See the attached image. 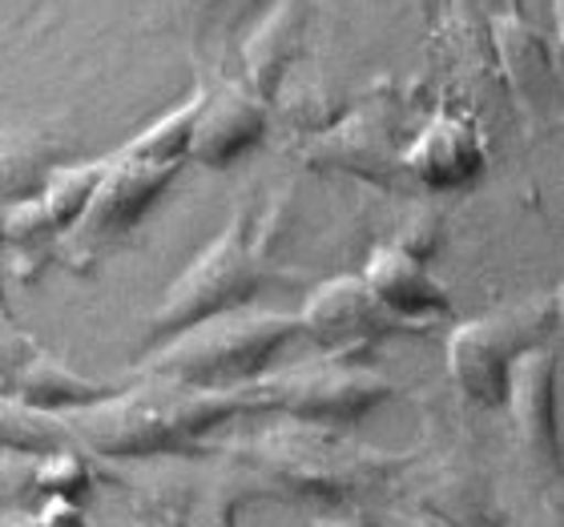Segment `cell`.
<instances>
[{
    "instance_id": "cell-1",
    "label": "cell",
    "mask_w": 564,
    "mask_h": 527,
    "mask_svg": "<svg viewBox=\"0 0 564 527\" xmlns=\"http://www.w3.org/2000/svg\"><path fill=\"white\" fill-rule=\"evenodd\" d=\"M254 391H198L170 378H153L133 391H113L109 398L82 410H65L61 422L89 443V451L109 459L145 455H194L218 427L250 403Z\"/></svg>"
},
{
    "instance_id": "cell-2",
    "label": "cell",
    "mask_w": 564,
    "mask_h": 527,
    "mask_svg": "<svg viewBox=\"0 0 564 527\" xmlns=\"http://www.w3.org/2000/svg\"><path fill=\"white\" fill-rule=\"evenodd\" d=\"M408 455H388L376 447L351 443L330 427H294V431H267L262 439L242 447V468L254 471V480L267 495L282 492L291 499H318L327 507H351L364 495L383 492Z\"/></svg>"
},
{
    "instance_id": "cell-3",
    "label": "cell",
    "mask_w": 564,
    "mask_h": 527,
    "mask_svg": "<svg viewBox=\"0 0 564 527\" xmlns=\"http://www.w3.org/2000/svg\"><path fill=\"white\" fill-rule=\"evenodd\" d=\"M299 334H303L299 315H271V310L242 306L165 339L145 359V371L182 387L242 391V383L267 375L274 354Z\"/></svg>"
},
{
    "instance_id": "cell-4",
    "label": "cell",
    "mask_w": 564,
    "mask_h": 527,
    "mask_svg": "<svg viewBox=\"0 0 564 527\" xmlns=\"http://www.w3.org/2000/svg\"><path fill=\"white\" fill-rule=\"evenodd\" d=\"M267 234L254 230L250 210H238L223 234L182 270V278L165 290L162 306L150 318V334L158 342L198 327L206 318L242 310L254 303L267 278Z\"/></svg>"
},
{
    "instance_id": "cell-5",
    "label": "cell",
    "mask_w": 564,
    "mask_h": 527,
    "mask_svg": "<svg viewBox=\"0 0 564 527\" xmlns=\"http://www.w3.org/2000/svg\"><path fill=\"white\" fill-rule=\"evenodd\" d=\"M556 322H561V294L544 298V303L496 310V315L452 330L447 371L456 378V387L480 407H505L517 359L529 354L532 347H544Z\"/></svg>"
},
{
    "instance_id": "cell-6",
    "label": "cell",
    "mask_w": 564,
    "mask_h": 527,
    "mask_svg": "<svg viewBox=\"0 0 564 527\" xmlns=\"http://www.w3.org/2000/svg\"><path fill=\"white\" fill-rule=\"evenodd\" d=\"M262 407H282L311 427H347L364 419L391 395V383L351 354H327L318 363H299L254 387Z\"/></svg>"
},
{
    "instance_id": "cell-7",
    "label": "cell",
    "mask_w": 564,
    "mask_h": 527,
    "mask_svg": "<svg viewBox=\"0 0 564 527\" xmlns=\"http://www.w3.org/2000/svg\"><path fill=\"white\" fill-rule=\"evenodd\" d=\"M177 165L133 162L126 153H113L106 162V169H101V177H97L89 201H85L82 218L65 234L69 266L73 270L94 266L101 254H109V250L118 246L121 238L145 218V210H150L153 201L162 198V189L170 186Z\"/></svg>"
},
{
    "instance_id": "cell-8",
    "label": "cell",
    "mask_w": 564,
    "mask_h": 527,
    "mask_svg": "<svg viewBox=\"0 0 564 527\" xmlns=\"http://www.w3.org/2000/svg\"><path fill=\"white\" fill-rule=\"evenodd\" d=\"M299 322H303V334H311L327 354H351V359L379 347L383 339H400V334L423 330L415 322H403V318L391 315L388 306L367 290L359 274L323 282L306 298Z\"/></svg>"
},
{
    "instance_id": "cell-9",
    "label": "cell",
    "mask_w": 564,
    "mask_h": 527,
    "mask_svg": "<svg viewBox=\"0 0 564 527\" xmlns=\"http://www.w3.org/2000/svg\"><path fill=\"white\" fill-rule=\"evenodd\" d=\"M0 395L33 410H82L113 395V387L89 383L57 363V354L36 347L29 330L0 318Z\"/></svg>"
},
{
    "instance_id": "cell-10",
    "label": "cell",
    "mask_w": 564,
    "mask_h": 527,
    "mask_svg": "<svg viewBox=\"0 0 564 527\" xmlns=\"http://www.w3.org/2000/svg\"><path fill=\"white\" fill-rule=\"evenodd\" d=\"M505 407L512 410L520 443L544 468H561V359L556 347H532L520 354L508 378Z\"/></svg>"
},
{
    "instance_id": "cell-11",
    "label": "cell",
    "mask_w": 564,
    "mask_h": 527,
    "mask_svg": "<svg viewBox=\"0 0 564 527\" xmlns=\"http://www.w3.org/2000/svg\"><path fill=\"white\" fill-rule=\"evenodd\" d=\"M109 157L101 162H82V165H61L45 177V186L29 194L24 201H17L4 218V238L9 246L33 254V250L57 242L61 234H69L73 222L82 218L85 201L94 194L97 177L106 169Z\"/></svg>"
},
{
    "instance_id": "cell-12",
    "label": "cell",
    "mask_w": 564,
    "mask_h": 527,
    "mask_svg": "<svg viewBox=\"0 0 564 527\" xmlns=\"http://www.w3.org/2000/svg\"><path fill=\"white\" fill-rule=\"evenodd\" d=\"M262 133H267V101H259L247 85L226 81L202 97L198 121L189 133V153L202 165L223 169V165L238 162L247 150H254Z\"/></svg>"
},
{
    "instance_id": "cell-13",
    "label": "cell",
    "mask_w": 564,
    "mask_h": 527,
    "mask_svg": "<svg viewBox=\"0 0 564 527\" xmlns=\"http://www.w3.org/2000/svg\"><path fill=\"white\" fill-rule=\"evenodd\" d=\"M400 165L412 177H420L423 186H468L484 174L480 130L464 113H435L427 130L412 141V150L403 153Z\"/></svg>"
},
{
    "instance_id": "cell-14",
    "label": "cell",
    "mask_w": 564,
    "mask_h": 527,
    "mask_svg": "<svg viewBox=\"0 0 564 527\" xmlns=\"http://www.w3.org/2000/svg\"><path fill=\"white\" fill-rule=\"evenodd\" d=\"M359 278L391 315L403 318V322H415V327H427L432 318H444L452 310V298L444 294V286L423 270V259H415L412 250H403L400 242L379 246Z\"/></svg>"
},
{
    "instance_id": "cell-15",
    "label": "cell",
    "mask_w": 564,
    "mask_h": 527,
    "mask_svg": "<svg viewBox=\"0 0 564 527\" xmlns=\"http://www.w3.org/2000/svg\"><path fill=\"white\" fill-rule=\"evenodd\" d=\"M420 512L444 527H508V512L488 471L464 459H447L423 480Z\"/></svg>"
},
{
    "instance_id": "cell-16",
    "label": "cell",
    "mask_w": 564,
    "mask_h": 527,
    "mask_svg": "<svg viewBox=\"0 0 564 527\" xmlns=\"http://www.w3.org/2000/svg\"><path fill=\"white\" fill-rule=\"evenodd\" d=\"M306 33V0H271V9L262 12L254 33L247 36L242 65H247V89L259 101H271L279 94L282 77L299 57Z\"/></svg>"
},
{
    "instance_id": "cell-17",
    "label": "cell",
    "mask_w": 564,
    "mask_h": 527,
    "mask_svg": "<svg viewBox=\"0 0 564 527\" xmlns=\"http://www.w3.org/2000/svg\"><path fill=\"white\" fill-rule=\"evenodd\" d=\"M318 150L327 153L323 165H343V169L367 174L371 182H383L391 162H395L391 125L379 113H359L351 125H343L327 141H318Z\"/></svg>"
},
{
    "instance_id": "cell-18",
    "label": "cell",
    "mask_w": 564,
    "mask_h": 527,
    "mask_svg": "<svg viewBox=\"0 0 564 527\" xmlns=\"http://www.w3.org/2000/svg\"><path fill=\"white\" fill-rule=\"evenodd\" d=\"M162 4L165 17H174L194 45H214V41L223 45L250 17L271 9V0H162Z\"/></svg>"
},
{
    "instance_id": "cell-19",
    "label": "cell",
    "mask_w": 564,
    "mask_h": 527,
    "mask_svg": "<svg viewBox=\"0 0 564 527\" xmlns=\"http://www.w3.org/2000/svg\"><path fill=\"white\" fill-rule=\"evenodd\" d=\"M492 36L496 48H500V61H505V73L517 85V94L524 101H541V89L553 81L544 41L524 21H517V17H500L492 24Z\"/></svg>"
},
{
    "instance_id": "cell-20",
    "label": "cell",
    "mask_w": 564,
    "mask_h": 527,
    "mask_svg": "<svg viewBox=\"0 0 564 527\" xmlns=\"http://www.w3.org/2000/svg\"><path fill=\"white\" fill-rule=\"evenodd\" d=\"M250 492L267 495V487L254 480V471L250 468H230L226 475L206 483V487H189L186 504H182V524L186 527H235L238 507L247 504Z\"/></svg>"
},
{
    "instance_id": "cell-21",
    "label": "cell",
    "mask_w": 564,
    "mask_h": 527,
    "mask_svg": "<svg viewBox=\"0 0 564 527\" xmlns=\"http://www.w3.org/2000/svg\"><path fill=\"white\" fill-rule=\"evenodd\" d=\"M202 97H206V89H198V94L189 97L186 106H177L174 113H165L153 130H145L141 138H133L121 153L133 157V162L182 165V157L189 153V133H194V121H198Z\"/></svg>"
},
{
    "instance_id": "cell-22",
    "label": "cell",
    "mask_w": 564,
    "mask_h": 527,
    "mask_svg": "<svg viewBox=\"0 0 564 527\" xmlns=\"http://www.w3.org/2000/svg\"><path fill=\"white\" fill-rule=\"evenodd\" d=\"M65 439H69V427L61 419L0 395V443L4 447L21 455H57Z\"/></svg>"
},
{
    "instance_id": "cell-23",
    "label": "cell",
    "mask_w": 564,
    "mask_h": 527,
    "mask_svg": "<svg viewBox=\"0 0 564 527\" xmlns=\"http://www.w3.org/2000/svg\"><path fill=\"white\" fill-rule=\"evenodd\" d=\"M48 174H53V157L45 145H36L29 138L0 141V198L24 201L45 186Z\"/></svg>"
},
{
    "instance_id": "cell-24",
    "label": "cell",
    "mask_w": 564,
    "mask_h": 527,
    "mask_svg": "<svg viewBox=\"0 0 564 527\" xmlns=\"http://www.w3.org/2000/svg\"><path fill=\"white\" fill-rule=\"evenodd\" d=\"M0 527H89L73 495H45L41 512H9L0 516Z\"/></svg>"
},
{
    "instance_id": "cell-25",
    "label": "cell",
    "mask_w": 564,
    "mask_h": 527,
    "mask_svg": "<svg viewBox=\"0 0 564 527\" xmlns=\"http://www.w3.org/2000/svg\"><path fill=\"white\" fill-rule=\"evenodd\" d=\"M141 507H145V527H186L182 524V499H165L162 492H145L141 495Z\"/></svg>"
},
{
    "instance_id": "cell-26",
    "label": "cell",
    "mask_w": 564,
    "mask_h": 527,
    "mask_svg": "<svg viewBox=\"0 0 564 527\" xmlns=\"http://www.w3.org/2000/svg\"><path fill=\"white\" fill-rule=\"evenodd\" d=\"M408 527H444V524H435L432 516H423V512H420V516H415V519H412V524H408Z\"/></svg>"
}]
</instances>
